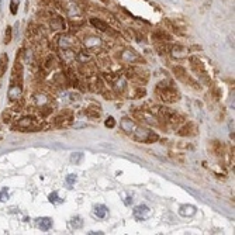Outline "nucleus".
Here are the masks:
<instances>
[{"instance_id": "obj_1", "label": "nucleus", "mask_w": 235, "mask_h": 235, "mask_svg": "<svg viewBox=\"0 0 235 235\" xmlns=\"http://www.w3.org/2000/svg\"><path fill=\"white\" fill-rule=\"evenodd\" d=\"M156 93L159 94V97L162 99V102L165 103H176L180 99L179 97V92L173 87V85L170 82H162L159 83L158 87H156Z\"/></svg>"}, {"instance_id": "obj_2", "label": "nucleus", "mask_w": 235, "mask_h": 235, "mask_svg": "<svg viewBox=\"0 0 235 235\" xmlns=\"http://www.w3.org/2000/svg\"><path fill=\"white\" fill-rule=\"evenodd\" d=\"M155 114L158 116L159 120L165 121V124H169V125H177L183 121L182 116H179L173 110L166 109V107H155Z\"/></svg>"}, {"instance_id": "obj_3", "label": "nucleus", "mask_w": 235, "mask_h": 235, "mask_svg": "<svg viewBox=\"0 0 235 235\" xmlns=\"http://www.w3.org/2000/svg\"><path fill=\"white\" fill-rule=\"evenodd\" d=\"M14 129H18L21 133H27V131H40L42 129V125L37 123V120L33 116H26L21 117L14 125Z\"/></svg>"}, {"instance_id": "obj_4", "label": "nucleus", "mask_w": 235, "mask_h": 235, "mask_svg": "<svg viewBox=\"0 0 235 235\" xmlns=\"http://www.w3.org/2000/svg\"><path fill=\"white\" fill-rule=\"evenodd\" d=\"M172 70H173V73H175V76L179 80H182L183 83H187L189 86H192L193 89H196V90H200V89H201L199 83L196 82L193 78H190L189 75H187V72H186L185 68H182V66H173Z\"/></svg>"}, {"instance_id": "obj_5", "label": "nucleus", "mask_w": 235, "mask_h": 235, "mask_svg": "<svg viewBox=\"0 0 235 235\" xmlns=\"http://www.w3.org/2000/svg\"><path fill=\"white\" fill-rule=\"evenodd\" d=\"M190 65H192V69L194 70V73H197L207 85H211V80H210V78L207 76V70H205V68H204V63H203L197 56H190Z\"/></svg>"}, {"instance_id": "obj_6", "label": "nucleus", "mask_w": 235, "mask_h": 235, "mask_svg": "<svg viewBox=\"0 0 235 235\" xmlns=\"http://www.w3.org/2000/svg\"><path fill=\"white\" fill-rule=\"evenodd\" d=\"M133 214H134V217H135L138 221H145V220H148L149 217L152 215V210L149 209L148 205H145V204H139V205H137L135 209H134Z\"/></svg>"}, {"instance_id": "obj_7", "label": "nucleus", "mask_w": 235, "mask_h": 235, "mask_svg": "<svg viewBox=\"0 0 235 235\" xmlns=\"http://www.w3.org/2000/svg\"><path fill=\"white\" fill-rule=\"evenodd\" d=\"M13 85H21L23 86V65L18 62V58L16 61V65L11 72V82Z\"/></svg>"}, {"instance_id": "obj_8", "label": "nucleus", "mask_w": 235, "mask_h": 235, "mask_svg": "<svg viewBox=\"0 0 235 235\" xmlns=\"http://www.w3.org/2000/svg\"><path fill=\"white\" fill-rule=\"evenodd\" d=\"M21 93H23V86L21 85H13V83H10L9 93H7V97H9L10 102H16V100L21 99Z\"/></svg>"}, {"instance_id": "obj_9", "label": "nucleus", "mask_w": 235, "mask_h": 235, "mask_svg": "<svg viewBox=\"0 0 235 235\" xmlns=\"http://www.w3.org/2000/svg\"><path fill=\"white\" fill-rule=\"evenodd\" d=\"M197 134V127H196L194 123H187L185 127L177 131V135L180 137H192V135H196Z\"/></svg>"}, {"instance_id": "obj_10", "label": "nucleus", "mask_w": 235, "mask_h": 235, "mask_svg": "<svg viewBox=\"0 0 235 235\" xmlns=\"http://www.w3.org/2000/svg\"><path fill=\"white\" fill-rule=\"evenodd\" d=\"M187 52H189V50L182 45H175L170 48V54H172V56L175 59H185V58H187Z\"/></svg>"}, {"instance_id": "obj_11", "label": "nucleus", "mask_w": 235, "mask_h": 235, "mask_svg": "<svg viewBox=\"0 0 235 235\" xmlns=\"http://www.w3.org/2000/svg\"><path fill=\"white\" fill-rule=\"evenodd\" d=\"M120 125H121V129H123L125 134H128V135H131V134L135 131L137 127H138L135 124V121H133V120H129V118H123L121 120V123H120Z\"/></svg>"}, {"instance_id": "obj_12", "label": "nucleus", "mask_w": 235, "mask_h": 235, "mask_svg": "<svg viewBox=\"0 0 235 235\" xmlns=\"http://www.w3.org/2000/svg\"><path fill=\"white\" fill-rule=\"evenodd\" d=\"M210 151L213 152V155L214 156H222L224 155V145H222L220 141H217V139H214V141H211L210 142Z\"/></svg>"}, {"instance_id": "obj_13", "label": "nucleus", "mask_w": 235, "mask_h": 235, "mask_svg": "<svg viewBox=\"0 0 235 235\" xmlns=\"http://www.w3.org/2000/svg\"><path fill=\"white\" fill-rule=\"evenodd\" d=\"M196 211H197V209L193 204H183L179 207V215H182V217H192L196 214Z\"/></svg>"}, {"instance_id": "obj_14", "label": "nucleus", "mask_w": 235, "mask_h": 235, "mask_svg": "<svg viewBox=\"0 0 235 235\" xmlns=\"http://www.w3.org/2000/svg\"><path fill=\"white\" fill-rule=\"evenodd\" d=\"M172 37L169 35L166 31L163 30H156L155 33H152V40L156 42H165V41H170Z\"/></svg>"}, {"instance_id": "obj_15", "label": "nucleus", "mask_w": 235, "mask_h": 235, "mask_svg": "<svg viewBox=\"0 0 235 235\" xmlns=\"http://www.w3.org/2000/svg\"><path fill=\"white\" fill-rule=\"evenodd\" d=\"M90 23H92L93 27H96L97 30L103 31V33H107V31H110L111 28L109 27V24L104 23L103 20H100V18H96V17H93V18H90Z\"/></svg>"}, {"instance_id": "obj_16", "label": "nucleus", "mask_w": 235, "mask_h": 235, "mask_svg": "<svg viewBox=\"0 0 235 235\" xmlns=\"http://www.w3.org/2000/svg\"><path fill=\"white\" fill-rule=\"evenodd\" d=\"M37 227L42 231H48V229L52 227V220L50 217H41V218H37Z\"/></svg>"}, {"instance_id": "obj_17", "label": "nucleus", "mask_w": 235, "mask_h": 235, "mask_svg": "<svg viewBox=\"0 0 235 235\" xmlns=\"http://www.w3.org/2000/svg\"><path fill=\"white\" fill-rule=\"evenodd\" d=\"M51 27L54 30H65V23H63V18L59 16H55L51 21Z\"/></svg>"}, {"instance_id": "obj_18", "label": "nucleus", "mask_w": 235, "mask_h": 235, "mask_svg": "<svg viewBox=\"0 0 235 235\" xmlns=\"http://www.w3.org/2000/svg\"><path fill=\"white\" fill-rule=\"evenodd\" d=\"M109 213V209H107L104 204H97L94 207V215H96L97 218H104Z\"/></svg>"}, {"instance_id": "obj_19", "label": "nucleus", "mask_w": 235, "mask_h": 235, "mask_svg": "<svg viewBox=\"0 0 235 235\" xmlns=\"http://www.w3.org/2000/svg\"><path fill=\"white\" fill-rule=\"evenodd\" d=\"M7 63H9V56H7V54H2L0 55V78L6 73Z\"/></svg>"}, {"instance_id": "obj_20", "label": "nucleus", "mask_w": 235, "mask_h": 235, "mask_svg": "<svg viewBox=\"0 0 235 235\" xmlns=\"http://www.w3.org/2000/svg\"><path fill=\"white\" fill-rule=\"evenodd\" d=\"M100 44H102V41H100V38H97V37H89L87 40H85V45H86L87 48H96V46H99Z\"/></svg>"}, {"instance_id": "obj_21", "label": "nucleus", "mask_w": 235, "mask_h": 235, "mask_svg": "<svg viewBox=\"0 0 235 235\" xmlns=\"http://www.w3.org/2000/svg\"><path fill=\"white\" fill-rule=\"evenodd\" d=\"M123 59L127 61V62H133V61L138 59V55H137L133 50H127L123 52Z\"/></svg>"}, {"instance_id": "obj_22", "label": "nucleus", "mask_w": 235, "mask_h": 235, "mask_svg": "<svg viewBox=\"0 0 235 235\" xmlns=\"http://www.w3.org/2000/svg\"><path fill=\"white\" fill-rule=\"evenodd\" d=\"M69 225H70V228L72 229H78V228H82L83 227V220H82V217H73L72 220H70V222H69Z\"/></svg>"}, {"instance_id": "obj_23", "label": "nucleus", "mask_w": 235, "mask_h": 235, "mask_svg": "<svg viewBox=\"0 0 235 235\" xmlns=\"http://www.w3.org/2000/svg\"><path fill=\"white\" fill-rule=\"evenodd\" d=\"M86 116L90 117V118H99L100 117V111L96 109V107H89V109H86Z\"/></svg>"}, {"instance_id": "obj_24", "label": "nucleus", "mask_w": 235, "mask_h": 235, "mask_svg": "<svg viewBox=\"0 0 235 235\" xmlns=\"http://www.w3.org/2000/svg\"><path fill=\"white\" fill-rule=\"evenodd\" d=\"M94 90H96L97 93H104V83H103V80L100 79V78H96V80H94Z\"/></svg>"}, {"instance_id": "obj_25", "label": "nucleus", "mask_w": 235, "mask_h": 235, "mask_svg": "<svg viewBox=\"0 0 235 235\" xmlns=\"http://www.w3.org/2000/svg\"><path fill=\"white\" fill-rule=\"evenodd\" d=\"M69 159H70V162H72V163H75V165H78V163H80V162H82V159H83V153H80V152L72 153Z\"/></svg>"}, {"instance_id": "obj_26", "label": "nucleus", "mask_w": 235, "mask_h": 235, "mask_svg": "<svg viewBox=\"0 0 235 235\" xmlns=\"http://www.w3.org/2000/svg\"><path fill=\"white\" fill-rule=\"evenodd\" d=\"M76 59H78V62H79V63H86L87 61H90V56L87 55L86 52H83V51H82V52H79L76 55Z\"/></svg>"}, {"instance_id": "obj_27", "label": "nucleus", "mask_w": 235, "mask_h": 235, "mask_svg": "<svg viewBox=\"0 0 235 235\" xmlns=\"http://www.w3.org/2000/svg\"><path fill=\"white\" fill-rule=\"evenodd\" d=\"M116 90L117 93H123L125 90V80L124 79H120L116 82Z\"/></svg>"}, {"instance_id": "obj_28", "label": "nucleus", "mask_w": 235, "mask_h": 235, "mask_svg": "<svg viewBox=\"0 0 235 235\" xmlns=\"http://www.w3.org/2000/svg\"><path fill=\"white\" fill-rule=\"evenodd\" d=\"M9 199H10V194H9V192H7L6 187L0 189V201L4 203V201H7Z\"/></svg>"}, {"instance_id": "obj_29", "label": "nucleus", "mask_w": 235, "mask_h": 235, "mask_svg": "<svg viewBox=\"0 0 235 235\" xmlns=\"http://www.w3.org/2000/svg\"><path fill=\"white\" fill-rule=\"evenodd\" d=\"M11 37H13L11 27H7V28H6V33H4V44H10V42H11Z\"/></svg>"}, {"instance_id": "obj_30", "label": "nucleus", "mask_w": 235, "mask_h": 235, "mask_svg": "<svg viewBox=\"0 0 235 235\" xmlns=\"http://www.w3.org/2000/svg\"><path fill=\"white\" fill-rule=\"evenodd\" d=\"M170 48L172 46H169V45H159L156 50H158V52H159V55H166V54H169L170 52Z\"/></svg>"}, {"instance_id": "obj_31", "label": "nucleus", "mask_w": 235, "mask_h": 235, "mask_svg": "<svg viewBox=\"0 0 235 235\" xmlns=\"http://www.w3.org/2000/svg\"><path fill=\"white\" fill-rule=\"evenodd\" d=\"M48 199H50V201H51V203H62V201H63L62 199H59V196H58V193H56V192L51 193Z\"/></svg>"}, {"instance_id": "obj_32", "label": "nucleus", "mask_w": 235, "mask_h": 235, "mask_svg": "<svg viewBox=\"0 0 235 235\" xmlns=\"http://www.w3.org/2000/svg\"><path fill=\"white\" fill-rule=\"evenodd\" d=\"M55 63H56L55 58H54L52 55H50L48 58H46V61H45V66L46 68H54V66H55Z\"/></svg>"}, {"instance_id": "obj_33", "label": "nucleus", "mask_w": 235, "mask_h": 235, "mask_svg": "<svg viewBox=\"0 0 235 235\" xmlns=\"http://www.w3.org/2000/svg\"><path fill=\"white\" fill-rule=\"evenodd\" d=\"M18 3H20V0H11V2H10V11H11V14H16L17 13Z\"/></svg>"}, {"instance_id": "obj_34", "label": "nucleus", "mask_w": 235, "mask_h": 235, "mask_svg": "<svg viewBox=\"0 0 235 235\" xmlns=\"http://www.w3.org/2000/svg\"><path fill=\"white\" fill-rule=\"evenodd\" d=\"M104 125H106L107 128H114V127H116V120L113 118V117H109V118L104 121Z\"/></svg>"}, {"instance_id": "obj_35", "label": "nucleus", "mask_w": 235, "mask_h": 235, "mask_svg": "<svg viewBox=\"0 0 235 235\" xmlns=\"http://www.w3.org/2000/svg\"><path fill=\"white\" fill-rule=\"evenodd\" d=\"M2 120H3V123H10V120H11V111H9V110L3 111V116H2Z\"/></svg>"}, {"instance_id": "obj_36", "label": "nucleus", "mask_w": 235, "mask_h": 235, "mask_svg": "<svg viewBox=\"0 0 235 235\" xmlns=\"http://www.w3.org/2000/svg\"><path fill=\"white\" fill-rule=\"evenodd\" d=\"M75 182H76V175H68L66 176V183L69 186H72Z\"/></svg>"}, {"instance_id": "obj_37", "label": "nucleus", "mask_w": 235, "mask_h": 235, "mask_svg": "<svg viewBox=\"0 0 235 235\" xmlns=\"http://www.w3.org/2000/svg\"><path fill=\"white\" fill-rule=\"evenodd\" d=\"M54 4H55L56 9H59V10H62L63 7H65V2L63 0H54Z\"/></svg>"}, {"instance_id": "obj_38", "label": "nucleus", "mask_w": 235, "mask_h": 235, "mask_svg": "<svg viewBox=\"0 0 235 235\" xmlns=\"http://www.w3.org/2000/svg\"><path fill=\"white\" fill-rule=\"evenodd\" d=\"M23 104H24V100H20V103L18 104H16V106L13 107V111H20V110H23Z\"/></svg>"}, {"instance_id": "obj_39", "label": "nucleus", "mask_w": 235, "mask_h": 235, "mask_svg": "<svg viewBox=\"0 0 235 235\" xmlns=\"http://www.w3.org/2000/svg\"><path fill=\"white\" fill-rule=\"evenodd\" d=\"M144 94H145V89H142V87H141V89H138V92L135 93V99H139V97L144 96Z\"/></svg>"}, {"instance_id": "obj_40", "label": "nucleus", "mask_w": 235, "mask_h": 235, "mask_svg": "<svg viewBox=\"0 0 235 235\" xmlns=\"http://www.w3.org/2000/svg\"><path fill=\"white\" fill-rule=\"evenodd\" d=\"M214 99H215V100L220 99V90H218V89H214Z\"/></svg>"}, {"instance_id": "obj_41", "label": "nucleus", "mask_w": 235, "mask_h": 235, "mask_svg": "<svg viewBox=\"0 0 235 235\" xmlns=\"http://www.w3.org/2000/svg\"><path fill=\"white\" fill-rule=\"evenodd\" d=\"M41 4H44V6H46V4H50V2L51 0H38Z\"/></svg>"}]
</instances>
